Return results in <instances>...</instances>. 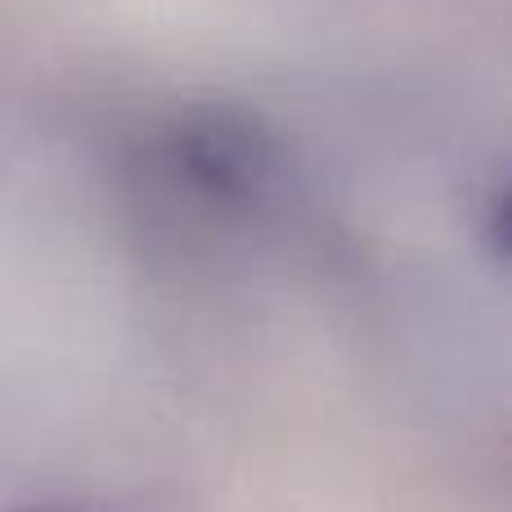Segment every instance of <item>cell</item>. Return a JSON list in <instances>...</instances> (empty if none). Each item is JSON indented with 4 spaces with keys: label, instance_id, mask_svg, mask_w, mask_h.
<instances>
[{
    "label": "cell",
    "instance_id": "cell-1",
    "mask_svg": "<svg viewBox=\"0 0 512 512\" xmlns=\"http://www.w3.org/2000/svg\"><path fill=\"white\" fill-rule=\"evenodd\" d=\"M158 189L167 198V216L194 221V230L221 234L225 225H243L270 203L274 158L252 131L230 122H203L176 131L153 162Z\"/></svg>",
    "mask_w": 512,
    "mask_h": 512
},
{
    "label": "cell",
    "instance_id": "cell-2",
    "mask_svg": "<svg viewBox=\"0 0 512 512\" xmlns=\"http://www.w3.org/2000/svg\"><path fill=\"white\" fill-rule=\"evenodd\" d=\"M5 512H104V508L86 504V499H36V504H14Z\"/></svg>",
    "mask_w": 512,
    "mask_h": 512
}]
</instances>
